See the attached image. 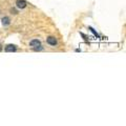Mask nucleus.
Returning <instances> with one entry per match:
<instances>
[{
  "label": "nucleus",
  "mask_w": 126,
  "mask_h": 126,
  "mask_svg": "<svg viewBox=\"0 0 126 126\" xmlns=\"http://www.w3.org/2000/svg\"><path fill=\"white\" fill-rule=\"evenodd\" d=\"M34 50H38V52H39V50H43V47L41 46V44H40V45H38V46L34 47Z\"/></svg>",
  "instance_id": "obj_6"
},
{
  "label": "nucleus",
  "mask_w": 126,
  "mask_h": 126,
  "mask_svg": "<svg viewBox=\"0 0 126 126\" xmlns=\"http://www.w3.org/2000/svg\"><path fill=\"white\" fill-rule=\"evenodd\" d=\"M47 43L50 45H53V46H55V45H57V40H56L55 37H53V36H50V37L47 38Z\"/></svg>",
  "instance_id": "obj_1"
},
{
  "label": "nucleus",
  "mask_w": 126,
  "mask_h": 126,
  "mask_svg": "<svg viewBox=\"0 0 126 126\" xmlns=\"http://www.w3.org/2000/svg\"><path fill=\"white\" fill-rule=\"evenodd\" d=\"M16 46L15 45H13V44H9L8 45V46L5 47V52H8V53H12V52H16Z\"/></svg>",
  "instance_id": "obj_4"
},
{
  "label": "nucleus",
  "mask_w": 126,
  "mask_h": 126,
  "mask_svg": "<svg viewBox=\"0 0 126 126\" xmlns=\"http://www.w3.org/2000/svg\"><path fill=\"white\" fill-rule=\"evenodd\" d=\"M16 4H17V8L18 9H24V8H26V2L24 1V0H18V1L16 2Z\"/></svg>",
  "instance_id": "obj_2"
},
{
  "label": "nucleus",
  "mask_w": 126,
  "mask_h": 126,
  "mask_svg": "<svg viewBox=\"0 0 126 126\" xmlns=\"http://www.w3.org/2000/svg\"><path fill=\"white\" fill-rule=\"evenodd\" d=\"M2 23H3V25H9V24L11 23V21H9V17H4V18L2 19Z\"/></svg>",
  "instance_id": "obj_5"
},
{
  "label": "nucleus",
  "mask_w": 126,
  "mask_h": 126,
  "mask_svg": "<svg viewBox=\"0 0 126 126\" xmlns=\"http://www.w3.org/2000/svg\"><path fill=\"white\" fill-rule=\"evenodd\" d=\"M1 50H2V46H1V44H0V52H1Z\"/></svg>",
  "instance_id": "obj_8"
},
{
  "label": "nucleus",
  "mask_w": 126,
  "mask_h": 126,
  "mask_svg": "<svg viewBox=\"0 0 126 126\" xmlns=\"http://www.w3.org/2000/svg\"><path fill=\"white\" fill-rule=\"evenodd\" d=\"M41 43H40V41L38 40V39H34V40H32L31 42H30V46L32 47H36V46H38V45H40Z\"/></svg>",
  "instance_id": "obj_3"
},
{
  "label": "nucleus",
  "mask_w": 126,
  "mask_h": 126,
  "mask_svg": "<svg viewBox=\"0 0 126 126\" xmlns=\"http://www.w3.org/2000/svg\"><path fill=\"white\" fill-rule=\"evenodd\" d=\"M89 30H90L91 32H93V33H94V35H96V36H97V37H99V35H98V34H97V33H96V32H94V28H91V27H89Z\"/></svg>",
  "instance_id": "obj_7"
}]
</instances>
